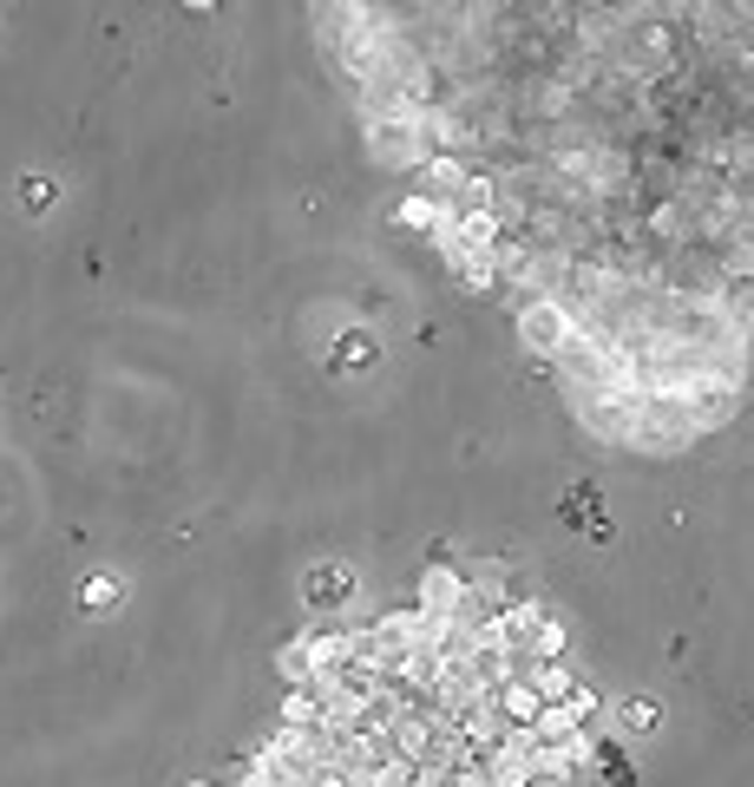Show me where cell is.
<instances>
[{"label":"cell","mask_w":754,"mask_h":787,"mask_svg":"<svg viewBox=\"0 0 754 787\" xmlns=\"http://www.w3.org/2000/svg\"><path fill=\"white\" fill-rule=\"evenodd\" d=\"M591 761H597V775L611 787H636V768H630V755H623L617 741H591Z\"/></svg>","instance_id":"6da1fadb"},{"label":"cell","mask_w":754,"mask_h":787,"mask_svg":"<svg viewBox=\"0 0 754 787\" xmlns=\"http://www.w3.org/2000/svg\"><path fill=\"white\" fill-rule=\"evenodd\" d=\"M348 591H354V577L335 572V565H322V572L309 577V604H322V611H329V604H342Z\"/></svg>","instance_id":"7a4b0ae2"},{"label":"cell","mask_w":754,"mask_h":787,"mask_svg":"<svg viewBox=\"0 0 754 787\" xmlns=\"http://www.w3.org/2000/svg\"><path fill=\"white\" fill-rule=\"evenodd\" d=\"M656 722H663V709H656L650 696H630V703H623V728H630V735H650Z\"/></svg>","instance_id":"3957f363"},{"label":"cell","mask_w":754,"mask_h":787,"mask_svg":"<svg viewBox=\"0 0 754 787\" xmlns=\"http://www.w3.org/2000/svg\"><path fill=\"white\" fill-rule=\"evenodd\" d=\"M335 361H342V367H368V361H374V335H361V329H354V335H342Z\"/></svg>","instance_id":"277c9868"},{"label":"cell","mask_w":754,"mask_h":787,"mask_svg":"<svg viewBox=\"0 0 754 787\" xmlns=\"http://www.w3.org/2000/svg\"><path fill=\"white\" fill-rule=\"evenodd\" d=\"M86 611H112V577H92L86 584Z\"/></svg>","instance_id":"5b68a950"},{"label":"cell","mask_w":754,"mask_h":787,"mask_svg":"<svg viewBox=\"0 0 754 787\" xmlns=\"http://www.w3.org/2000/svg\"><path fill=\"white\" fill-rule=\"evenodd\" d=\"M499 787H512V781H499Z\"/></svg>","instance_id":"8992f818"}]
</instances>
